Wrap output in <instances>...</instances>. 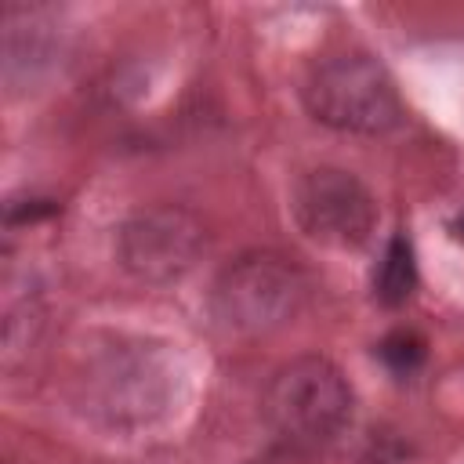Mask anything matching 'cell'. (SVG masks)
Segmentation results:
<instances>
[{
  "instance_id": "obj_1",
  "label": "cell",
  "mask_w": 464,
  "mask_h": 464,
  "mask_svg": "<svg viewBox=\"0 0 464 464\" xmlns=\"http://www.w3.org/2000/svg\"><path fill=\"white\" fill-rule=\"evenodd\" d=\"M178 392V370L160 341L109 337L87 359L83 399L87 410L109 428H145L160 420Z\"/></svg>"
},
{
  "instance_id": "obj_2",
  "label": "cell",
  "mask_w": 464,
  "mask_h": 464,
  "mask_svg": "<svg viewBox=\"0 0 464 464\" xmlns=\"http://www.w3.org/2000/svg\"><path fill=\"white\" fill-rule=\"evenodd\" d=\"M304 109L341 134H388L406 116L392 72L366 51L323 58L304 80Z\"/></svg>"
},
{
  "instance_id": "obj_7",
  "label": "cell",
  "mask_w": 464,
  "mask_h": 464,
  "mask_svg": "<svg viewBox=\"0 0 464 464\" xmlns=\"http://www.w3.org/2000/svg\"><path fill=\"white\" fill-rule=\"evenodd\" d=\"M417 290V261H413V243L399 232L388 239L377 268H373V297L388 308H399L413 297Z\"/></svg>"
},
{
  "instance_id": "obj_8",
  "label": "cell",
  "mask_w": 464,
  "mask_h": 464,
  "mask_svg": "<svg viewBox=\"0 0 464 464\" xmlns=\"http://www.w3.org/2000/svg\"><path fill=\"white\" fill-rule=\"evenodd\" d=\"M377 355H381V362H384L392 373L410 377V373L424 362L428 344H424V337L413 334V330H392V334L377 344Z\"/></svg>"
},
{
  "instance_id": "obj_4",
  "label": "cell",
  "mask_w": 464,
  "mask_h": 464,
  "mask_svg": "<svg viewBox=\"0 0 464 464\" xmlns=\"http://www.w3.org/2000/svg\"><path fill=\"white\" fill-rule=\"evenodd\" d=\"M308 297L304 272L272 250H250L232 257L214 279V315L221 326L243 337H265L286 326Z\"/></svg>"
},
{
  "instance_id": "obj_6",
  "label": "cell",
  "mask_w": 464,
  "mask_h": 464,
  "mask_svg": "<svg viewBox=\"0 0 464 464\" xmlns=\"http://www.w3.org/2000/svg\"><path fill=\"white\" fill-rule=\"evenodd\" d=\"M207 246V225L178 203H156L134 210L116 236V257L123 272L141 283H170L185 276Z\"/></svg>"
},
{
  "instance_id": "obj_5",
  "label": "cell",
  "mask_w": 464,
  "mask_h": 464,
  "mask_svg": "<svg viewBox=\"0 0 464 464\" xmlns=\"http://www.w3.org/2000/svg\"><path fill=\"white\" fill-rule=\"evenodd\" d=\"M290 214L312 243L334 250H355L377 228L373 192L341 167L304 170L290 192Z\"/></svg>"
},
{
  "instance_id": "obj_3",
  "label": "cell",
  "mask_w": 464,
  "mask_h": 464,
  "mask_svg": "<svg viewBox=\"0 0 464 464\" xmlns=\"http://www.w3.org/2000/svg\"><path fill=\"white\" fill-rule=\"evenodd\" d=\"M355 395L348 377L323 355L283 362L265 388V417L272 431L297 446L319 450L352 424Z\"/></svg>"
},
{
  "instance_id": "obj_9",
  "label": "cell",
  "mask_w": 464,
  "mask_h": 464,
  "mask_svg": "<svg viewBox=\"0 0 464 464\" xmlns=\"http://www.w3.org/2000/svg\"><path fill=\"white\" fill-rule=\"evenodd\" d=\"M450 236H453V239H457V243H464V214H460V218H453V221H450Z\"/></svg>"
}]
</instances>
